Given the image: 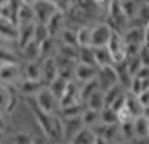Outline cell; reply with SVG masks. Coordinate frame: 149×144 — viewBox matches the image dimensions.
<instances>
[{
  "label": "cell",
  "mask_w": 149,
  "mask_h": 144,
  "mask_svg": "<svg viewBox=\"0 0 149 144\" xmlns=\"http://www.w3.org/2000/svg\"><path fill=\"white\" fill-rule=\"evenodd\" d=\"M35 122L39 124L40 131L49 141H61L64 139V121L57 114H45L40 109L34 107Z\"/></svg>",
  "instance_id": "1"
},
{
  "label": "cell",
  "mask_w": 149,
  "mask_h": 144,
  "mask_svg": "<svg viewBox=\"0 0 149 144\" xmlns=\"http://www.w3.org/2000/svg\"><path fill=\"white\" fill-rule=\"evenodd\" d=\"M35 107L45 114H57L59 112V99L49 90V87H42L40 92L34 97Z\"/></svg>",
  "instance_id": "2"
},
{
  "label": "cell",
  "mask_w": 149,
  "mask_h": 144,
  "mask_svg": "<svg viewBox=\"0 0 149 144\" xmlns=\"http://www.w3.org/2000/svg\"><path fill=\"white\" fill-rule=\"evenodd\" d=\"M112 34H114V30L107 22L95 24L91 32V47H106Z\"/></svg>",
  "instance_id": "3"
},
{
  "label": "cell",
  "mask_w": 149,
  "mask_h": 144,
  "mask_svg": "<svg viewBox=\"0 0 149 144\" xmlns=\"http://www.w3.org/2000/svg\"><path fill=\"white\" fill-rule=\"evenodd\" d=\"M95 81L99 84V89L106 90L109 87H112L116 84H119V74L116 65H104V67H97V76Z\"/></svg>",
  "instance_id": "4"
},
{
  "label": "cell",
  "mask_w": 149,
  "mask_h": 144,
  "mask_svg": "<svg viewBox=\"0 0 149 144\" xmlns=\"http://www.w3.org/2000/svg\"><path fill=\"white\" fill-rule=\"evenodd\" d=\"M106 47H107V50L112 55L114 64H121V62L126 61V42L122 39L121 32H114Z\"/></svg>",
  "instance_id": "5"
},
{
  "label": "cell",
  "mask_w": 149,
  "mask_h": 144,
  "mask_svg": "<svg viewBox=\"0 0 149 144\" xmlns=\"http://www.w3.org/2000/svg\"><path fill=\"white\" fill-rule=\"evenodd\" d=\"M32 8H34V15H35V24H44V25L57 12V7L49 0H37L32 5Z\"/></svg>",
  "instance_id": "6"
},
{
  "label": "cell",
  "mask_w": 149,
  "mask_h": 144,
  "mask_svg": "<svg viewBox=\"0 0 149 144\" xmlns=\"http://www.w3.org/2000/svg\"><path fill=\"white\" fill-rule=\"evenodd\" d=\"M20 79V64H2L0 65V84L2 86H14Z\"/></svg>",
  "instance_id": "7"
},
{
  "label": "cell",
  "mask_w": 149,
  "mask_h": 144,
  "mask_svg": "<svg viewBox=\"0 0 149 144\" xmlns=\"http://www.w3.org/2000/svg\"><path fill=\"white\" fill-rule=\"evenodd\" d=\"M81 101V86L75 81H70L67 87L64 90V94L59 99V107H65V106H72V104H79Z\"/></svg>",
  "instance_id": "8"
},
{
  "label": "cell",
  "mask_w": 149,
  "mask_h": 144,
  "mask_svg": "<svg viewBox=\"0 0 149 144\" xmlns=\"http://www.w3.org/2000/svg\"><path fill=\"white\" fill-rule=\"evenodd\" d=\"M55 77H59V69H57V64H55L54 57L40 61V81H42V84L44 86H49Z\"/></svg>",
  "instance_id": "9"
},
{
  "label": "cell",
  "mask_w": 149,
  "mask_h": 144,
  "mask_svg": "<svg viewBox=\"0 0 149 144\" xmlns=\"http://www.w3.org/2000/svg\"><path fill=\"white\" fill-rule=\"evenodd\" d=\"M97 76V67L95 65H87V64H81L77 62L74 67V81L79 84H84V82H89L95 79Z\"/></svg>",
  "instance_id": "10"
},
{
  "label": "cell",
  "mask_w": 149,
  "mask_h": 144,
  "mask_svg": "<svg viewBox=\"0 0 149 144\" xmlns=\"http://www.w3.org/2000/svg\"><path fill=\"white\" fill-rule=\"evenodd\" d=\"M15 86H17V90L25 97H35L42 87H45L42 81H34V79H20Z\"/></svg>",
  "instance_id": "11"
},
{
  "label": "cell",
  "mask_w": 149,
  "mask_h": 144,
  "mask_svg": "<svg viewBox=\"0 0 149 144\" xmlns=\"http://www.w3.org/2000/svg\"><path fill=\"white\" fill-rule=\"evenodd\" d=\"M34 30H35V24H24V25H17V39L15 44L19 50L29 45L30 42L34 40Z\"/></svg>",
  "instance_id": "12"
},
{
  "label": "cell",
  "mask_w": 149,
  "mask_h": 144,
  "mask_svg": "<svg viewBox=\"0 0 149 144\" xmlns=\"http://www.w3.org/2000/svg\"><path fill=\"white\" fill-rule=\"evenodd\" d=\"M45 27H47L49 35L54 37V39H57V35L61 34L62 30H64V27H65V14L61 12V10H57V12L47 20Z\"/></svg>",
  "instance_id": "13"
},
{
  "label": "cell",
  "mask_w": 149,
  "mask_h": 144,
  "mask_svg": "<svg viewBox=\"0 0 149 144\" xmlns=\"http://www.w3.org/2000/svg\"><path fill=\"white\" fill-rule=\"evenodd\" d=\"M122 39L126 42V45H136V47H141L142 40H144V27H131L127 30H124Z\"/></svg>",
  "instance_id": "14"
},
{
  "label": "cell",
  "mask_w": 149,
  "mask_h": 144,
  "mask_svg": "<svg viewBox=\"0 0 149 144\" xmlns=\"http://www.w3.org/2000/svg\"><path fill=\"white\" fill-rule=\"evenodd\" d=\"M95 132L89 127H81L74 136L69 139V144H94L95 143Z\"/></svg>",
  "instance_id": "15"
},
{
  "label": "cell",
  "mask_w": 149,
  "mask_h": 144,
  "mask_svg": "<svg viewBox=\"0 0 149 144\" xmlns=\"http://www.w3.org/2000/svg\"><path fill=\"white\" fill-rule=\"evenodd\" d=\"M22 79H34L40 81V61H25L20 67Z\"/></svg>",
  "instance_id": "16"
},
{
  "label": "cell",
  "mask_w": 149,
  "mask_h": 144,
  "mask_svg": "<svg viewBox=\"0 0 149 144\" xmlns=\"http://www.w3.org/2000/svg\"><path fill=\"white\" fill-rule=\"evenodd\" d=\"M55 54H57V39L49 37V39H45L44 42L39 44V59L40 61L55 57Z\"/></svg>",
  "instance_id": "17"
},
{
  "label": "cell",
  "mask_w": 149,
  "mask_h": 144,
  "mask_svg": "<svg viewBox=\"0 0 149 144\" xmlns=\"http://www.w3.org/2000/svg\"><path fill=\"white\" fill-rule=\"evenodd\" d=\"M15 39H17V25L5 19H0V40L15 42Z\"/></svg>",
  "instance_id": "18"
},
{
  "label": "cell",
  "mask_w": 149,
  "mask_h": 144,
  "mask_svg": "<svg viewBox=\"0 0 149 144\" xmlns=\"http://www.w3.org/2000/svg\"><path fill=\"white\" fill-rule=\"evenodd\" d=\"M121 2V8L122 14L127 20H132V19H137L139 15V8H141L142 2L139 0H119Z\"/></svg>",
  "instance_id": "19"
},
{
  "label": "cell",
  "mask_w": 149,
  "mask_h": 144,
  "mask_svg": "<svg viewBox=\"0 0 149 144\" xmlns=\"http://www.w3.org/2000/svg\"><path fill=\"white\" fill-rule=\"evenodd\" d=\"M81 122L84 127L94 129L95 126L101 124V111H94V109H84V112L81 114Z\"/></svg>",
  "instance_id": "20"
},
{
  "label": "cell",
  "mask_w": 149,
  "mask_h": 144,
  "mask_svg": "<svg viewBox=\"0 0 149 144\" xmlns=\"http://www.w3.org/2000/svg\"><path fill=\"white\" fill-rule=\"evenodd\" d=\"M84 109H86L84 102L72 104V106L59 107V112H57V116L61 117V119H74V117H81V114L84 112Z\"/></svg>",
  "instance_id": "21"
},
{
  "label": "cell",
  "mask_w": 149,
  "mask_h": 144,
  "mask_svg": "<svg viewBox=\"0 0 149 144\" xmlns=\"http://www.w3.org/2000/svg\"><path fill=\"white\" fill-rule=\"evenodd\" d=\"M132 131H134V137L137 139H149V121L142 116H137L132 121Z\"/></svg>",
  "instance_id": "22"
},
{
  "label": "cell",
  "mask_w": 149,
  "mask_h": 144,
  "mask_svg": "<svg viewBox=\"0 0 149 144\" xmlns=\"http://www.w3.org/2000/svg\"><path fill=\"white\" fill-rule=\"evenodd\" d=\"M124 107L131 112V116H132V117L141 116V112H142V106L139 104V101H137V96H136V94H132V92H129V90H126Z\"/></svg>",
  "instance_id": "23"
},
{
  "label": "cell",
  "mask_w": 149,
  "mask_h": 144,
  "mask_svg": "<svg viewBox=\"0 0 149 144\" xmlns=\"http://www.w3.org/2000/svg\"><path fill=\"white\" fill-rule=\"evenodd\" d=\"M94 59L97 67H104V65H114L112 55L107 50V47H94Z\"/></svg>",
  "instance_id": "24"
},
{
  "label": "cell",
  "mask_w": 149,
  "mask_h": 144,
  "mask_svg": "<svg viewBox=\"0 0 149 144\" xmlns=\"http://www.w3.org/2000/svg\"><path fill=\"white\" fill-rule=\"evenodd\" d=\"M24 24H35V15L32 5H24L22 3L17 14V25H24Z\"/></svg>",
  "instance_id": "25"
},
{
  "label": "cell",
  "mask_w": 149,
  "mask_h": 144,
  "mask_svg": "<svg viewBox=\"0 0 149 144\" xmlns=\"http://www.w3.org/2000/svg\"><path fill=\"white\" fill-rule=\"evenodd\" d=\"M84 106L87 109H94V111H101L106 107L104 104V92L102 90H95L92 96H89L86 101H84Z\"/></svg>",
  "instance_id": "26"
},
{
  "label": "cell",
  "mask_w": 149,
  "mask_h": 144,
  "mask_svg": "<svg viewBox=\"0 0 149 144\" xmlns=\"http://www.w3.org/2000/svg\"><path fill=\"white\" fill-rule=\"evenodd\" d=\"M91 32H92L91 25H82L75 30L77 47H91Z\"/></svg>",
  "instance_id": "27"
},
{
  "label": "cell",
  "mask_w": 149,
  "mask_h": 144,
  "mask_svg": "<svg viewBox=\"0 0 149 144\" xmlns=\"http://www.w3.org/2000/svg\"><path fill=\"white\" fill-rule=\"evenodd\" d=\"M2 64H20V57L3 44H0V65Z\"/></svg>",
  "instance_id": "28"
},
{
  "label": "cell",
  "mask_w": 149,
  "mask_h": 144,
  "mask_svg": "<svg viewBox=\"0 0 149 144\" xmlns=\"http://www.w3.org/2000/svg\"><path fill=\"white\" fill-rule=\"evenodd\" d=\"M77 62H81V64H87V65H95L94 47H79V52H77ZM95 67H97V65H95Z\"/></svg>",
  "instance_id": "29"
},
{
  "label": "cell",
  "mask_w": 149,
  "mask_h": 144,
  "mask_svg": "<svg viewBox=\"0 0 149 144\" xmlns=\"http://www.w3.org/2000/svg\"><path fill=\"white\" fill-rule=\"evenodd\" d=\"M67 81L65 79H62V77H55L52 82L49 84V86H45V87H49V90L54 94L57 99H61V96L64 94V90H65V87H67Z\"/></svg>",
  "instance_id": "30"
},
{
  "label": "cell",
  "mask_w": 149,
  "mask_h": 144,
  "mask_svg": "<svg viewBox=\"0 0 149 144\" xmlns=\"http://www.w3.org/2000/svg\"><path fill=\"white\" fill-rule=\"evenodd\" d=\"M57 39H59V44H64V45H77V37H75L74 29L64 27V30L57 35Z\"/></svg>",
  "instance_id": "31"
},
{
  "label": "cell",
  "mask_w": 149,
  "mask_h": 144,
  "mask_svg": "<svg viewBox=\"0 0 149 144\" xmlns=\"http://www.w3.org/2000/svg\"><path fill=\"white\" fill-rule=\"evenodd\" d=\"M8 141H10V144H32L35 139L32 137L30 132H27V131H17V132H14V134L10 136Z\"/></svg>",
  "instance_id": "32"
},
{
  "label": "cell",
  "mask_w": 149,
  "mask_h": 144,
  "mask_svg": "<svg viewBox=\"0 0 149 144\" xmlns=\"http://www.w3.org/2000/svg\"><path fill=\"white\" fill-rule=\"evenodd\" d=\"M79 86H81V101H82V102H84L89 96H92L95 90H101V89H99V84H97V81H95V79L89 81V82L79 84Z\"/></svg>",
  "instance_id": "33"
},
{
  "label": "cell",
  "mask_w": 149,
  "mask_h": 144,
  "mask_svg": "<svg viewBox=\"0 0 149 144\" xmlns=\"http://www.w3.org/2000/svg\"><path fill=\"white\" fill-rule=\"evenodd\" d=\"M20 52H22V55H24L25 61H40V59H39V44L34 42V40L30 42L29 45H25Z\"/></svg>",
  "instance_id": "34"
},
{
  "label": "cell",
  "mask_w": 149,
  "mask_h": 144,
  "mask_svg": "<svg viewBox=\"0 0 149 144\" xmlns=\"http://www.w3.org/2000/svg\"><path fill=\"white\" fill-rule=\"evenodd\" d=\"M101 124H119L117 121V112L112 107H104L101 109Z\"/></svg>",
  "instance_id": "35"
},
{
  "label": "cell",
  "mask_w": 149,
  "mask_h": 144,
  "mask_svg": "<svg viewBox=\"0 0 149 144\" xmlns=\"http://www.w3.org/2000/svg\"><path fill=\"white\" fill-rule=\"evenodd\" d=\"M50 35H49L47 32V27L44 25V24H35V30H34V42H37V44H40V42H44L45 39H49Z\"/></svg>",
  "instance_id": "36"
},
{
  "label": "cell",
  "mask_w": 149,
  "mask_h": 144,
  "mask_svg": "<svg viewBox=\"0 0 149 144\" xmlns=\"http://www.w3.org/2000/svg\"><path fill=\"white\" fill-rule=\"evenodd\" d=\"M17 107H19V96L10 92V97H8V101H7V106L3 107L2 112H3V114H14Z\"/></svg>",
  "instance_id": "37"
},
{
  "label": "cell",
  "mask_w": 149,
  "mask_h": 144,
  "mask_svg": "<svg viewBox=\"0 0 149 144\" xmlns=\"http://www.w3.org/2000/svg\"><path fill=\"white\" fill-rule=\"evenodd\" d=\"M8 97H10V90H8V87L0 84V111H3V107L7 106Z\"/></svg>",
  "instance_id": "38"
},
{
  "label": "cell",
  "mask_w": 149,
  "mask_h": 144,
  "mask_svg": "<svg viewBox=\"0 0 149 144\" xmlns=\"http://www.w3.org/2000/svg\"><path fill=\"white\" fill-rule=\"evenodd\" d=\"M136 96H137V101H139V104H141L142 107L149 106V89L141 90V92H139V94H136Z\"/></svg>",
  "instance_id": "39"
},
{
  "label": "cell",
  "mask_w": 149,
  "mask_h": 144,
  "mask_svg": "<svg viewBox=\"0 0 149 144\" xmlns=\"http://www.w3.org/2000/svg\"><path fill=\"white\" fill-rule=\"evenodd\" d=\"M91 2H92L97 8H104V10H107L109 3H111V0H91Z\"/></svg>",
  "instance_id": "40"
},
{
  "label": "cell",
  "mask_w": 149,
  "mask_h": 144,
  "mask_svg": "<svg viewBox=\"0 0 149 144\" xmlns=\"http://www.w3.org/2000/svg\"><path fill=\"white\" fill-rule=\"evenodd\" d=\"M7 131V121H5V116H3V112L0 111V132L3 134Z\"/></svg>",
  "instance_id": "41"
},
{
  "label": "cell",
  "mask_w": 149,
  "mask_h": 144,
  "mask_svg": "<svg viewBox=\"0 0 149 144\" xmlns=\"http://www.w3.org/2000/svg\"><path fill=\"white\" fill-rule=\"evenodd\" d=\"M94 144H111V143H109L107 139H104V137L97 136V137H95V143H94Z\"/></svg>",
  "instance_id": "42"
},
{
  "label": "cell",
  "mask_w": 149,
  "mask_h": 144,
  "mask_svg": "<svg viewBox=\"0 0 149 144\" xmlns=\"http://www.w3.org/2000/svg\"><path fill=\"white\" fill-rule=\"evenodd\" d=\"M141 116L144 117V119H148V121H149V106H146V107H142Z\"/></svg>",
  "instance_id": "43"
},
{
  "label": "cell",
  "mask_w": 149,
  "mask_h": 144,
  "mask_svg": "<svg viewBox=\"0 0 149 144\" xmlns=\"http://www.w3.org/2000/svg\"><path fill=\"white\" fill-rule=\"evenodd\" d=\"M20 2L24 3V5H34L37 0H20Z\"/></svg>",
  "instance_id": "44"
},
{
  "label": "cell",
  "mask_w": 149,
  "mask_h": 144,
  "mask_svg": "<svg viewBox=\"0 0 149 144\" xmlns=\"http://www.w3.org/2000/svg\"><path fill=\"white\" fill-rule=\"evenodd\" d=\"M8 2H10V0H0V7H3V5H7Z\"/></svg>",
  "instance_id": "45"
},
{
  "label": "cell",
  "mask_w": 149,
  "mask_h": 144,
  "mask_svg": "<svg viewBox=\"0 0 149 144\" xmlns=\"http://www.w3.org/2000/svg\"><path fill=\"white\" fill-rule=\"evenodd\" d=\"M117 144H132V143H131V141H126V139H122L121 143H117Z\"/></svg>",
  "instance_id": "46"
},
{
  "label": "cell",
  "mask_w": 149,
  "mask_h": 144,
  "mask_svg": "<svg viewBox=\"0 0 149 144\" xmlns=\"http://www.w3.org/2000/svg\"><path fill=\"white\" fill-rule=\"evenodd\" d=\"M3 143V134H2V132H0V144Z\"/></svg>",
  "instance_id": "47"
},
{
  "label": "cell",
  "mask_w": 149,
  "mask_h": 144,
  "mask_svg": "<svg viewBox=\"0 0 149 144\" xmlns=\"http://www.w3.org/2000/svg\"><path fill=\"white\" fill-rule=\"evenodd\" d=\"M144 3H146V5H149V0H144Z\"/></svg>",
  "instance_id": "48"
},
{
  "label": "cell",
  "mask_w": 149,
  "mask_h": 144,
  "mask_svg": "<svg viewBox=\"0 0 149 144\" xmlns=\"http://www.w3.org/2000/svg\"><path fill=\"white\" fill-rule=\"evenodd\" d=\"M32 144H37V143H35V141H34V143H32Z\"/></svg>",
  "instance_id": "49"
},
{
  "label": "cell",
  "mask_w": 149,
  "mask_h": 144,
  "mask_svg": "<svg viewBox=\"0 0 149 144\" xmlns=\"http://www.w3.org/2000/svg\"><path fill=\"white\" fill-rule=\"evenodd\" d=\"M61 144H65V143H61ZM67 144H69V143H67Z\"/></svg>",
  "instance_id": "50"
},
{
  "label": "cell",
  "mask_w": 149,
  "mask_h": 144,
  "mask_svg": "<svg viewBox=\"0 0 149 144\" xmlns=\"http://www.w3.org/2000/svg\"><path fill=\"white\" fill-rule=\"evenodd\" d=\"M139 2H144V0H139Z\"/></svg>",
  "instance_id": "51"
}]
</instances>
